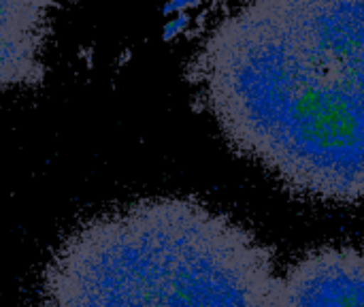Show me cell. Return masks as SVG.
<instances>
[{
  "mask_svg": "<svg viewBox=\"0 0 364 307\" xmlns=\"http://www.w3.org/2000/svg\"><path fill=\"white\" fill-rule=\"evenodd\" d=\"M188 81L226 141L286 190L364 199V2L258 0L224 15Z\"/></svg>",
  "mask_w": 364,
  "mask_h": 307,
  "instance_id": "obj_1",
  "label": "cell"
},
{
  "mask_svg": "<svg viewBox=\"0 0 364 307\" xmlns=\"http://www.w3.org/2000/svg\"><path fill=\"white\" fill-rule=\"evenodd\" d=\"M271 250L188 197L141 199L77 224L51 252L38 307H279Z\"/></svg>",
  "mask_w": 364,
  "mask_h": 307,
  "instance_id": "obj_2",
  "label": "cell"
},
{
  "mask_svg": "<svg viewBox=\"0 0 364 307\" xmlns=\"http://www.w3.org/2000/svg\"><path fill=\"white\" fill-rule=\"evenodd\" d=\"M279 307H364V241L296 261L282 276Z\"/></svg>",
  "mask_w": 364,
  "mask_h": 307,
  "instance_id": "obj_3",
  "label": "cell"
},
{
  "mask_svg": "<svg viewBox=\"0 0 364 307\" xmlns=\"http://www.w3.org/2000/svg\"><path fill=\"white\" fill-rule=\"evenodd\" d=\"M53 9L49 2H0V94L43 83Z\"/></svg>",
  "mask_w": 364,
  "mask_h": 307,
  "instance_id": "obj_4",
  "label": "cell"
}]
</instances>
